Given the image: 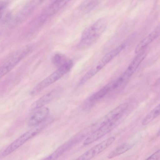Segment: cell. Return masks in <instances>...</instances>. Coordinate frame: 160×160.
Instances as JSON below:
<instances>
[{"mask_svg": "<svg viewBox=\"0 0 160 160\" xmlns=\"http://www.w3.org/2000/svg\"><path fill=\"white\" fill-rule=\"evenodd\" d=\"M107 24V18H102L88 28L82 35L78 48L84 49L93 43L104 31Z\"/></svg>", "mask_w": 160, "mask_h": 160, "instance_id": "1", "label": "cell"}, {"mask_svg": "<svg viewBox=\"0 0 160 160\" xmlns=\"http://www.w3.org/2000/svg\"><path fill=\"white\" fill-rule=\"evenodd\" d=\"M125 47L124 44H121L106 54L83 76L79 84L82 85L92 78L118 54Z\"/></svg>", "mask_w": 160, "mask_h": 160, "instance_id": "2", "label": "cell"}, {"mask_svg": "<svg viewBox=\"0 0 160 160\" xmlns=\"http://www.w3.org/2000/svg\"><path fill=\"white\" fill-rule=\"evenodd\" d=\"M73 64L72 61L68 59L65 63L59 67L57 70L36 85L32 90V93L35 94L40 92L59 80L70 70Z\"/></svg>", "mask_w": 160, "mask_h": 160, "instance_id": "3", "label": "cell"}, {"mask_svg": "<svg viewBox=\"0 0 160 160\" xmlns=\"http://www.w3.org/2000/svg\"><path fill=\"white\" fill-rule=\"evenodd\" d=\"M45 122L41 123L34 126L31 129L22 135L4 150L2 153V156L5 157L9 155L29 140L37 135L46 125Z\"/></svg>", "mask_w": 160, "mask_h": 160, "instance_id": "4", "label": "cell"}, {"mask_svg": "<svg viewBox=\"0 0 160 160\" xmlns=\"http://www.w3.org/2000/svg\"><path fill=\"white\" fill-rule=\"evenodd\" d=\"M114 137H110L93 146L78 158L77 160L90 159L110 146L115 140Z\"/></svg>", "mask_w": 160, "mask_h": 160, "instance_id": "5", "label": "cell"}, {"mask_svg": "<svg viewBox=\"0 0 160 160\" xmlns=\"http://www.w3.org/2000/svg\"><path fill=\"white\" fill-rule=\"evenodd\" d=\"M138 54L130 63L124 73L118 78L119 80L123 84L136 71L145 58L146 55V52L145 50H143Z\"/></svg>", "mask_w": 160, "mask_h": 160, "instance_id": "6", "label": "cell"}, {"mask_svg": "<svg viewBox=\"0 0 160 160\" xmlns=\"http://www.w3.org/2000/svg\"><path fill=\"white\" fill-rule=\"evenodd\" d=\"M116 122L114 121H110L100 126L87 138L83 144L85 145L89 144L105 135L113 128Z\"/></svg>", "mask_w": 160, "mask_h": 160, "instance_id": "7", "label": "cell"}, {"mask_svg": "<svg viewBox=\"0 0 160 160\" xmlns=\"http://www.w3.org/2000/svg\"><path fill=\"white\" fill-rule=\"evenodd\" d=\"M128 106L127 102H124L111 110L102 118L100 126L110 121L117 122L122 117Z\"/></svg>", "mask_w": 160, "mask_h": 160, "instance_id": "8", "label": "cell"}, {"mask_svg": "<svg viewBox=\"0 0 160 160\" xmlns=\"http://www.w3.org/2000/svg\"><path fill=\"white\" fill-rule=\"evenodd\" d=\"M60 92L59 89H54L46 93L34 102L30 106V110L33 111L43 107L57 97Z\"/></svg>", "mask_w": 160, "mask_h": 160, "instance_id": "9", "label": "cell"}, {"mask_svg": "<svg viewBox=\"0 0 160 160\" xmlns=\"http://www.w3.org/2000/svg\"><path fill=\"white\" fill-rule=\"evenodd\" d=\"M160 34V27L158 26L140 42L135 48V53H138L146 47L156 39L159 36Z\"/></svg>", "mask_w": 160, "mask_h": 160, "instance_id": "10", "label": "cell"}, {"mask_svg": "<svg viewBox=\"0 0 160 160\" xmlns=\"http://www.w3.org/2000/svg\"><path fill=\"white\" fill-rule=\"evenodd\" d=\"M49 112L48 108H41L30 117L28 121V125L30 127H34L42 123L46 118Z\"/></svg>", "mask_w": 160, "mask_h": 160, "instance_id": "11", "label": "cell"}, {"mask_svg": "<svg viewBox=\"0 0 160 160\" xmlns=\"http://www.w3.org/2000/svg\"><path fill=\"white\" fill-rule=\"evenodd\" d=\"M76 144V143L72 138L59 147L45 159L54 160L58 158Z\"/></svg>", "mask_w": 160, "mask_h": 160, "instance_id": "12", "label": "cell"}, {"mask_svg": "<svg viewBox=\"0 0 160 160\" xmlns=\"http://www.w3.org/2000/svg\"><path fill=\"white\" fill-rule=\"evenodd\" d=\"M70 0H56L48 8L44 18L53 15L65 5Z\"/></svg>", "mask_w": 160, "mask_h": 160, "instance_id": "13", "label": "cell"}, {"mask_svg": "<svg viewBox=\"0 0 160 160\" xmlns=\"http://www.w3.org/2000/svg\"><path fill=\"white\" fill-rule=\"evenodd\" d=\"M160 113V104L157 106L145 117L143 119L142 124L143 125H146L157 117H158Z\"/></svg>", "mask_w": 160, "mask_h": 160, "instance_id": "14", "label": "cell"}, {"mask_svg": "<svg viewBox=\"0 0 160 160\" xmlns=\"http://www.w3.org/2000/svg\"><path fill=\"white\" fill-rule=\"evenodd\" d=\"M132 145L128 144H125L118 147L111 152L108 155V158H112L123 153L130 149Z\"/></svg>", "mask_w": 160, "mask_h": 160, "instance_id": "15", "label": "cell"}, {"mask_svg": "<svg viewBox=\"0 0 160 160\" xmlns=\"http://www.w3.org/2000/svg\"><path fill=\"white\" fill-rule=\"evenodd\" d=\"M110 92V88L107 84L93 94L90 98L89 100L91 102L98 100L104 97Z\"/></svg>", "mask_w": 160, "mask_h": 160, "instance_id": "16", "label": "cell"}, {"mask_svg": "<svg viewBox=\"0 0 160 160\" xmlns=\"http://www.w3.org/2000/svg\"><path fill=\"white\" fill-rule=\"evenodd\" d=\"M68 60L63 55L60 53L56 54L52 58L53 63L59 67L65 63Z\"/></svg>", "mask_w": 160, "mask_h": 160, "instance_id": "17", "label": "cell"}, {"mask_svg": "<svg viewBox=\"0 0 160 160\" xmlns=\"http://www.w3.org/2000/svg\"><path fill=\"white\" fill-rule=\"evenodd\" d=\"M160 159V151L158 150L153 154L147 158L146 160H159Z\"/></svg>", "mask_w": 160, "mask_h": 160, "instance_id": "18", "label": "cell"}, {"mask_svg": "<svg viewBox=\"0 0 160 160\" xmlns=\"http://www.w3.org/2000/svg\"><path fill=\"white\" fill-rule=\"evenodd\" d=\"M7 5V2L6 1H0V11L5 8Z\"/></svg>", "mask_w": 160, "mask_h": 160, "instance_id": "19", "label": "cell"}]
</instances>
